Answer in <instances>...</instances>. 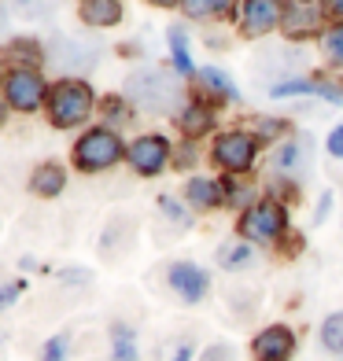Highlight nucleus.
Masks as SVG:
<instances>
[{"label":"nucleus","mask_w":343,"mask_h":361,"mask_svg":"<svg viewBox=\"0 0 343 361\" xmlns=\"http://www.w3.org/2000/svg\"><path fill=\"white\" fill-rule=\"evenodd\" d=\"M63 188H67V170L59 162H41L34 177H30V192L41 195V200H56Z\"/></svg>","instance_id":"2eb2a0df"},{"label":"nucleus","mask_w":343,"mask_h":361,"mask_svg":"<svg viewBox=\"0 0 343 361\" xmlns=\"http://www.w3.org/2000/svg\"><path fill=\"white\" fill-rule=\"evenodd\" d=\"M159 210L167 214L174 225H188V214H185V207L177 203V200H170V195H159Z\"/></svg>","instance_id":"c85d7f7f"},{"label":"nucleus","mask_w":343,"mask_h":361,"mask_svg":"<svg viewBox=\"0 0 343 361\" xmlns=\"http://www.w3.org/2000/svg\"><path fill=\"white\" fill-rule=\"evenodd\" d=\"M200 81H203V89L215 96L218 104H222V100H229V104H236V100H240V92H236V85H233V78H229L225 71H218V67H203V71H200Z\"/></svg>","instance_id":"f3484780"},{"label":"nucleus","mask_w":343,"mask_h":361,"mask_svg":"<svg viewBox=\"0 0 343 361\" xmlns=\"http://www.w3.org/2000/svg\"><path fill=\"white\" fill-rule=\"evenodd\" d=\"M78 15H81V23H85V26L111 30V26L122 23V4H119V0H81Z\"/></svg>","instance_id":"4468645a"},{"label":"nucleus","mask_w":343,"mask_h":361,"mask_svg":"<svg viewBox=\"0 0 343 361\" xmlns=\"http://www.w3.org/2000/svg\"><path fill=\"white\" fill-rule=\"evenodd\" d=\"M48 92L52 89L44 85V74H37V67H11V74L4 78V100L23 114L48 104Z\"/></svg>","instance_id":"39448f33"},{"label":"nucleus","mask_w":343,"mask_h":361,"mask_svg":"<svg viewBox=\"0 0 343 361\" xmlns=\"http://www.w3.org/2000/svg\"><path fill=\"white\" fill-rule=\"evenodd\" d=\"M329 155L343 159V126H336L332 133H329Z\"/></svg>","instance_id":"72a5a7b5"},{"label":"nucleus","mask_w":343,"mask_h":361,"mask_svg":"<svg viewBox=\"0 0 343 361\" xmlns=\"http://www.w3.org/2000/svg\"><path fill=\"white\" fill-rule=\"evenodd\" d=\"M185 203L195 207V210H215L225 203V185L222 180H210V177H192L185 185Z\"/></svg>","instance_id":"ddd939ff"},{"label":"nucleus","mask_w":343,"mask_h":361,"mask_svg":"<svg viewBox=\"0 0 343 361\" xmlns=\"http://www.w3.org/2000/svg\"><path fill=\"white\" fill-rule=\"evenodd\" d=\"M251 350L258 361H291V354H296V336H291V328L273 324L266 332H258Z\"/></svg>","instance_id":"9d476101"},{"label":"nucleus","mask_w":343,"mask_h":361,"mask_svg":"<svg viewBox=\"0 0 343 361\" xmlns=\"http://www.w3.org/2000/svg\"><path fill=\"white\" fill-rule=\"evenodd\" d=\"M177 122H181V129H185V137H203V133H210V126H215V104H203V100H192V104H185V111L177 114Z\"/></svg>","instance_id":"dca6fc26"},{"label":"nucleus","mask_w":343,"mask_h":361,"mask_svg":"<svg viewBox=\"0 0 343 361\" xmlns=\"http://www.w3.org/2000/svg\"><path fill=\"white\" fill-rule=\"evenodd\" d=\"M129 96L148 111H170L174 104H181V85L167 71H140L129 81Z\"/></svg>","instance_id":"423d86ee"},{"label":"nucleus","mask_w":343,"mask_h":361,"mask_svg":"<svg viewBox=\"0 0 343 361\" xmlns=\"http://www.w3.org/2000/svg\"><path fill=\"white\" fill-rule=\"evenodd\" d=\"M4 118H8V100L0 96V126H4Z\"/></svg>","instance_id":"e433bc0d"},{"label":"nucleus","mask_w":343,"mask_h":361,"mask_svg":"<svg viewBox=\"0 0 343 361\" xmlns=\"http://www.w3.org/2000/svg\"><path fill=\"white\" fill-rule=\"evenodd\" d=\"M170 56H174V67H177L181 78L200 74V71H195V63H192V56H188V37H185L181 26H170Z\"/></svg>","instance_id":"412c9836"},{"label":"nucleus","mask_w":343,"mask_h":361,"mask_svg":"<svg viewBox=\"0 0 343 361\" xmlns=\"http://www.w3.org/2000/svg\"><path fill=\"white\" fill-rule=\"evenodd\" d=\"M23 291H26V281H19V276H15V281H4L0 284V310L15 306V299H19Z\"/></svg>","instance_id":"c756f323"},{"label":"nucleus","mask_w":343,"mask_h":361,"mask_svg":"<svg viewBox=\"0 0 343 361\" xmlns=\"http://www.w3.org/2000/svg\"><path fill=\"white\" fill-rule=\"evenodd\" d=\"M129 166H133L140 177H159L170 162V140L162 133H144L129 144Z\"/></svg>","instance_id":"0eeeda50"},{"label":"nucleus","mask_w":343,"mask_h":361,"mask_svg":"<svg viewBox=\"0 0 343 361\" xmlns=\"http://www.w3.org/2000/svg\"><path fill=\"white\" fill-rule=\"evenodd\" d=\"M299 155H303L299 140H288V144H281V152L273 155V162H277V170H291L299 162Z\"/></svg>","instance_id":"bb28decb"},{"label":"nucleus","mask_w":343,"mask_h":361,"mask_svg":"<svg viewBox=\"0 0 343 361\" xmlns=\"http://www.w3.org/2000/svg\"><path fill=\"white\" fill-rule=\"evenodd\" d=\"M203 361H233V347H229V343H218V347H210L203 354Z\"/></svg>","instance_id":"473e14b6"},{"label":"nucleus","mask_w":343,"mask_h":361,"mask_svg":"<svg viewBox=\"0 0 343 361\" xmlns=\"http://www.w3.org/2000/svg\"><path fill=\"white\" fill-rule=\"evenodd\" d=\"M236 0H181V11L188 19H229Z\"/></svg>","instance_id":"6ab92c4d"},{"label":"nucleus","mask_w":343,"mask_h":361,"mask_svg":"<svg viewBox=\"0 0 343 361\" xmlns=\"http://www.w3.org/2000/svg\"><path fill=\"white\" fill-rule=\"evenodd\" d=\"M291 4H310V0H291Z\"/></svg>","instance_id":"58836bf2"},{"label":"nucleus","mask_w":343,"mask_h":361,"mask_svg":"<svg viewBox=\"0 0 343 361\" xmlns=\"http://www.w3.org/2000/svg\"><path fill=\"white\" fill-rule=\"evenodd\" d=\"M222 185H225V203H229V207L251 203V188L243 185V180H222Z\"/></svg>","instance_id":"a878e982"},{"label":"nucleus","mask_w":343,"mask_h":361,"mask_svg":"<svg viewBox=\"0 0 343 361\" xmlns=\"http://www.w3.org/2000/svg\"><path fill=\"white\" fill-rule=\"evenodd\" d=\"M258 129H263V133H258V137H266V140H273V137H284V133H288V122L258 118Z\"/></svg>","instance_id":"2f4dec72"},{"label":"nucleus","mask_w":343,"mask_h":361,"mask_svg":"<svg viewBox=\"0 0 343 361\" xmlns=\"http://www.w3.org/2000/svg\"><path fill=\"white\" fill-rule=\"evenodd\" d=\"M100 107L111 114V118H129V114H133V111H129V104H126V100H119V96H107V100H104Z\"/></svg>","instance_id":"7c9ffc66"},{"label":"nucleus","mask_w":343,"mask_h":361,"mask_svg":"<svg viewBox=\"0 0 343 361\" xmlns=\"http://www.w3.org/2000/svg\"><path fill=\"white\" fill-rule=\"evenodd\" d=\"M236 228H240V240H248V243H273L288 228V210L277 200H263V203L243 210Z\"/></svg>","instance_id":"7ed1b4c3"},{"label":"nucleus","mask_w":343,"mask_h":361,"mask_svg":"<svg viewBox=\"0 0 343 361\" xmlns=\"http://www.w3.org/2000/svg\"><path fill=\"white\" fill-rule=\"evenodd\" d=\"M321 52H325V59H329L332 67H343V23H336L329 34L321 37Z\"/></svg>","instance_id":"b1692460"},{"label":"nucleus","mask_w":343,"mask_h":361,"mask_svg":"<svg viewBox=\"0 0 343 361\" xmlns=\"http://www.w3.org/2000/svg\"><path fill=\"white\" fill-rule=\"evenodd\" d=\"M284 19L281 0H243L240 8V34L243 37H266Z\"/></svg>","instance_id":"6e6552de"},{"label":"nucleus","mask_w":343,"mask_h":361,"mask_svg":"<svg viewBox=\"0 0 343 361\" xmlns=\"http://www.w3.org/2000/svg\"><path fill=\"white\" fill-rule=\"evenodd\" d=\"M321 347L329 350V354H339L343 357V310L325 317V324H321Z\"/></svg>","instance_id":"4be33fe9"},{"label":"nucleus","mask_w":343,"mask_h":361,"mask_svg":"<svg viewBox=\"0 0 343 361\" xmlns=\"http://www.w3.org/2000/svg\"><path fill=\"white\" fill-rule=\"evenodd\" d=\"M321 11L329 15V19L343 23V0H321Z\"/></svg>","instance_id":"f704fd0d"},{"label":"nucleus","mask_w":343,"mask_h":361,"mask_svg":"<svg viewBox=\"0 0 343 361\" xmlns=\"http://www.w3.org/2000/svg\"><path fill=\"white\" fill-rule=\"evenodd\" d=\"M192 354H195L192 336H174V339H167L159 347V357L155 361H192Z\"/></svg>","instance_id":"5701e85b"},{"label":"nucleus","mask_w":343,"mask_h":361,"mask_svg":"<svg viewBox=\"0 0 343 361\" xmlns=\"http://www.w3.org/2000/svg\"><path fill=\"white\" fill-rule=\"evenodd\" d=\"M255 155H258V140L251 133H243V129H225V133L215 140L210 147V159H215V166H222L225 173H248L255 166Z\"/></svg>","instance_id":"20e7f679"},{"label":"nucleus","mask_w":343,"mask_h":361,"mask_svg":"<svg viewBox=\"0 0 343 361\" xmlns=\"http://www.w3.org/2000/svg\"><path fill=\"white\" fill-rule=\"evenodd\" d=\"M111 361H137V332L129 324L111 328Z\"/></svg>","instance_id":"aec40b11"},{"label":"nucleus","mask_w":343,"mask_h":361,"mask_svg":"<svg viewBox=\"0 0 343 361\" xmlns=\"http://www.w3.org/2000/svg\"><path fill=\"white\" fill-rule=\"evenodd\" d=\"M67 350H71V336H67V332H59V336H52V339L44 343L41 361H63V357H67Z\"/></svg>","instance_id":"393cba45"},{"label":"nucleus","mask_w":343,"mask_h":361,"mask_svg":"<svg viewBox=\"0 0 343 361\" xmlns=\"http://www.w3.org/2000/svg\"><path fill=\"white\" fill-rule=\"evenodd\" d=\"M8 59H34V63H41V48H37V41H11L8 44Z\"/></svg>","instance_id":"cd10ccee"},{"label":"nucleus","mask_w":343,"mask_h":361,"mask_svg":"<svg viewBox=\"0 0 343 361\" xmlns=\"http://www.w3.org/2000/svg\"><path fill=\"white\" fill-rule=\"evenodd\" d=\"M321 8H314V4H291V8H284V19H281V30H284V37H291V41H303V37H310V34H318L321 30Z\"/></svg>","instance_id":"9b49d317"},{"label":"nucleus","mask_w":343,"mask_h":361,"mask_svg":"<svg viewBox=\"0 0 343 361\" xmlns=\"http://www.w3.org/2000/svg\"><path fill=\"white\" fill-rule=\"evenodd\" d=\"M251 262H255V247L248 240H233V243H225V247H218V266L229 269V273L248 269Z\"/></svg>","instance_id":"a211bd4d"},{"label":"nucleus","mask_w":343,"mask_h":361,"mask_svg":"<svg viewBox=\"0 0 343 361\" xmlns=\"http://www.w3.org/2000/svg\"><path fill=\"white\" fill-rule=\"evenodd\" d=\"M48 122L56 129H78L89 122V114L96 111V96L81 78H63L59 85L48 92Z\"/></svg>","instance_id":"f257e3e1"},{"label":"nucleus","mask_w":343,"mask_h":361,"mask_svg":"<svg viewBox=\"0 0 343 361\" xmlns=\"http://www.w3.org/2000/svg\"><path fill=\"white\" fill-rule=\"evenodd\" d=\"M167 284H170V291L181 302H200L203 295L210 291L207 273L195 266V262H174V266L167 269Z\"/></svg>","instance_id":"1a4fd4ad"},{"label":"nucleus","mask_w":343,"mask_h":361,"mask_svg":"<svg viewBox=\"0 0 343 361\" xmlns=\"http://www.w3.org/2000/svg\"><path fill=\"white\" fill-rule=\"evenodd\" d=\"M152 4H159V8H174V4H181V0H152Z\"/></svg>","instance_id":"4c0bfd02"},{"label":"nucleus","mask_w":343,"mask_h":361,"mask_svg":"<svg viewBox=\"0 0 343 361\" xmlns=\"http://www.w3.org/2000/svg\"><path fill=\"white\" fill-rule=\"evenodd\" d=\"M270 92L273 96H325L332 104H343V89L329 85V81H318V78H288V81H277Z\"/></svg>","instance_id":"f8f14e48"},{"label":"nucleus","mask_w":343,"mask_h":361,"mask_svg":"<svg viewBox=\"0 0 343 361\" xmlns=\"http://www.w3.org/2000/svg\"><path fill=\"white\" fill-rule=\"evenodd\" d=\"M122 155H126V144L111 126L85 129L74 144V166L81 173H104V170L114 166V162H122Z\"/></svg>","instance_id":"f03ea898"},{"label":"nucleus","mask_w":343,"mask_h":361,"mask_svg":"<svg viewBox=\"0 0 343 361\" xmlns=\"http://www.w3.org/2000/svg\"><path fill=\"white\" fill-rule=\"evenodd\" d=\"M195 159H200V155H195V147L185 144V147H181V155H177V166H181V170H185V166H195Z\"/></svg>","instance_id":"c9c22d12"}]
</instances>
